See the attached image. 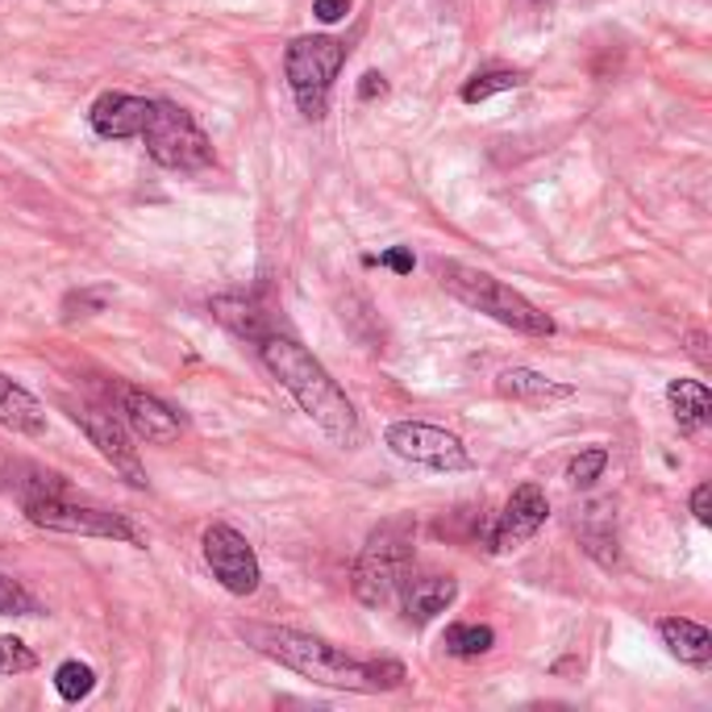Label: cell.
Masks as SVG:
<instances>
[{
    "mask_svg": "<svg viewBox=\"0 0 712 712\" xmlns=\"http://www.w3.org/2000/svg\"><path fill=\"white\" fill-rule=\"evenodd\" d=\"M384 442L392 450L396 458L404 463H417V467H429V471H467L471 467V454L467 446L450 433V429H438V425L425 422H392Z\"/></svg>",
    "mask_w": 712,
    "mask_h": 712,
    "instance_id": "obj_8",
    "label": "cell"
},
{
    "mask_svg": "<svg viewBox=\"0 0 712 712\" xmlns=\"http://www.w3.org/2000/svg\"><path fill=\"white\" fill-rule=\"evenodd\" d=\"M438 284H442L454 300H463L467 309L488 313L492 321H501V325L517 329V334H529V338H551L554 334V321L542 313L533 300H526L517 288H508L504 280L479 271V267L438 263Z\"/></svg>",
    "mask_w": 712,
    "mask_h": 712,
    "instance_id": "obj_3",
    "label": "cell"
},
{
    "mask_svg": "<svg viewBox=\"0 0 712 712\" xmlns=\"http://www.w3.org/2000/svg\"><path fill=\"white\" fill-rule=\"evenodd\" d=\"M396 600H400V612H404L409 625H429L438 612H446L458 600V580L454 575H413L409 571L400 592H396Z\"/></svg>",
    "mask_w": 712,
    "mask_h": 712,
    "instance_id": "obj_13",
    "label": "cell"
},
{
    "mask_svg": "<svg viewBox=\"0 0 712 712\" xmlns=\"http://www.w3.org/2000/svg\"><path fill=\"white\" fill-rule=\"evenodd\" d=\"M138 138L167 171H200L212 163V142L205 138V130L196 126V117L187 108L171 105V101H151V117Z\"/></svg>",
    "mask_w": 712,
    "mask_h": 712,
    "instance_id": "obj_5",
    "label": "cell"
},
{
    "mask_svg": "<svg viewBox=\"0 0 712 712\" xmlns=\"http://www.w3.org/2000/svg\"><path fill=\"white\" fill-rule=\"evenodd\" d=\"M22 508H26L29 526L38 529L79 533V538H108V542H126L133 551H146V538L121 513H105V508H92V504H72L63 496H29V501H22Z\"/></svg>",
    "mask_w": 712,
    "mask_h": 712,
    "instance_id": "obj_7",
    "label": "cell"
},
{
    "mask_svg": "<svg viewBox=\"0 0 712 712\" xmlns=\"http://www.w3.org/2000/svg\"><path fill=\"white\" fill-rule=\"evenodd\" d=\"M38 659L22 637H0V679H13V675H26L34 671Z\"/></svg>",
    "mask_w": 712,
    "mask_h": 712,
    "instance_id": "obj_25",
    "label": "cell"
},
{
    "mask_svg": "<svg viewBox=\"0 0 712 712\" xmlns=\"http://www.w3.org/2000/svg\"><path fill=\"white\" fill-rule=\"evenodd\" d=\"M34 612H38V600L29 596L22 583L9 580L0 571V617H34Z\"/></svg>",
    "mask_w": 712,
    "mask_h": 712,
    "instance_id": "obj_26",
    "label": "cell"
},
{
    "mask_svg": "<svg viewBox=\"0 0 712 712\" xmlns=\"http://www.w3.org/2000/svg\"><path fill=\"white\" fill-rule=\"evenodd\" d=\"M92 687H96V671L88 666V662H63L59 671H54V691L67 700V704H79V700H88L92 696Z\"/></svg>",
    "mask_w": 712,
    "mask_h": 712,
    "instance_id": "obj_22",
    "label": "cell"
},
{
    "mask_svg": "<svg viewBox=\"0 0 712 712\" xmlns=\"http://www.w3.org/2000/svg\"><path fill=\"white\" fill-rule=\"evenodd\" d=\"M659 637L679 662H687V666H709L712 633L704 625H696L687 617H666V621H659Z\"/></svg>",
    "mask_w": 712,
    "mask_h": 712,
    "instance_id": "obj_18",
    "label": "cell"
},
{
    "mask_svg": "<svg viewBox=\"0 0 712 712\" xmlns=\"http://www.w3.org/2000/svg\"><path fill=\"white\" fill-rule=\"evenodd\" d=\"M666 400H671V413L684 433H700L712 417V396L700 379H671L666 384Z\"/></svg>",
    "mask_w": 712,
    "mask_h": 712,
    "instance_id": "obj_19",
    "label": "cell"
},
{
    "mask_svg": "<svg viewBox=\"0 0 712 712\" xmlns=\"http://www.w3.org/2000/svg\"><path fill=\"white\" fill-rule=\"evenodd\" d=\"M259 354H263L267 371L280 379V388L300 404L305 417H313V425L325 438H334L338 446H354L359 442V413H354V404L346 400L338 379L321 367L305 346L296 338H284V334H267L259 342Z\"/></svg>",
    "mask_w": 712,
    "mask_h": 712,
    "instance_id": "obj_2",
    "label": "cell"
},
{
    "mask_svg": "<svg viewBox=\"0 0 712 712\" xmlns=\"http://www.w3.org/2000/svg\"><path fill=\"white\" fill-rule=\"evenodd\" d=\"M608 467V450L605 446H587L580 450L571 463H567V479L575 483V488H592Z\"/></svg>",
    "mask_w": 712,
    "mask_h": 712,
    "instance_id": "obj_24",
    "label": "cell"
},
{
    "mask_svg": "<svg viewBox=\"0 0 712 712\" xmlns=\"http://www.w3.org/2000/svg\"><path fill=\"white\" fill-rule=\"evenodd\" d=\"M546 517H551V501H546V492H542L538 483H521V488L508 496L501 521H496V529H492V551L496 554L521 551L529 538L546 526Z\"/></svg>",
    "mask_w": 712,
    "mask_h": 712,
    "instance_id": "obj_11",
    "label": "cell"
},
{
    "mask_svg": "<svg viewBox=\"0 0 712 712\" xmlns=\"http://www.w3.org/2000/svg\"><path fill=\"white\" fill-rule=\"evenodd\" d=\"M375 96H388V79L379 72H367L363 83H359V101H375Z\"/></svg>",
    "mask_w": 712,
    "mask_h": 712,
    "instance_id": "obj_32",
    "label": "cell"
},
{
    "mask_svg": "<svg viewBox=\"0 0 712 712\" xmlns=\"http://www.w3.org/2000/svg\"><path fill=\"white\" fill-rule=\"evenodd\" d=\"M200 551H205V562L217 575V583L230 596H255L259 592V580H263L259 554L234 526H209L200 538Z\"/></svg>",
    "mask_w": 712,
    "mask_h": 712,
    "instance_id": "obj_9",
    "label": "cell"
},
{
    "mask_svg": "<svg viewBox=\"0 0 712 712\" xmlns=\"http://www.w3.org/2000/svg\"><path fill=\"white\" fill-rule=\"evenodd\" d=\"M575 529H580L583 551L592 554L600 567H617V517H612V504L592 501L580 513Z\"/></svg>",
    "mask_w": 712,
    "mask_h": 712,
    "instance_id": "obj_16",
    "label": "cell"
},
{
    "mask_svg": "<svg viewBox=\"0 0 712 712\" xmlns=\"http://www.w3.org/2000/svg\"><path fill=\"white\" fill-rule=\"evenodd\" d=\"M121 413H126V425L133 429V438H142V442H151V446H171V442H180V433H184L180 417H176L158 396L142 392V388H126V392H121Z\"/></svg>",
    "mask_w": 712,
    "mask_h": 712,
    "instance_id": "obj_12",
    "label": "cell"
},
{
    "mask_svg": "<svg viewBox=\"0 0 712 712\" xmlns=\"http://www.w3.org/2000/svg\"><path fill=\"white\" fill-rule=\"evenodd\" d=\"M346 63V47L338 38H296L288 47V59H284V72H288L292 96L300 113L309 121H321L325 117V105H329V88H334V76L342 72Z\"/></svg>",
    "mask_w": 712,
    "mask_h": 712,
    "instance_id": "obj_6",
    "label": "cell"
},
{
    "mask_svg": "<svg viewBox=\"0 0 712 712\" xmlns=\"http://www.w3.org/2000/svg\"><path fill=\"white\" fill-rule=\"evenodd\" d=\"M313 13L325 26H334V22H342L346 13H350V0H313Z\"/></svg>",
    "mask_w": 712,
    "mask_h": 712,
    "instance_id": "obj_30",
    "label": "cell"
},
{
    "mask_svg": "<svg viewBox=\"0 0 712 712\" xmlns=\"http://www.w3.org/2000/svg\"><path fill=\"white\" fill-rule=\"evenodd\" d=\"M413 571V529L392 521V526H379L367 538V546L354 562V600L367 608H379L396 600L404 575Z\"/></svg>",
    "mask_w": 712,
    "mask_h": 712,
    "instance_id": "obj_4",
    "label": "cell"
},
{
    "mask_svg": "<svg viewBox=\"0 0 712 712\" xmlns=\"http://www.w3.org/2000/svg\"><path fill=\"white\" fill-rule=\"evenodd\" d=\"M442 646H446V655H454V659H479V655H488L496 646V633L488 630V625H450Z\"/></svg>",
    "mask_w": 712,
    "mask_h": 712,
    "instance_id": "obj_21",
    "label": "cell"
},
{
    "mask_svg": "<svg viewBox=\"0 0 712 712\" xmlns=\"http://www.w3.org/2000/svg\"><path fill=\"white\" fill-rule=\"evenodd\" d=\"M242 637L263 655V659L288 666L296 675L313 679L321 687H338V691H396L404 684V662L396 659H354L338 646L321 642L313 633L288 630V625H242Z\"/></svg>",
    "mask_w": 712,
    "mask_h": 712,
    "instance_id": "obj_1",
    "label": "cell"
},
{
    "mask_svg": "<svg viewBox=\"0 0 712 712\" xmlns=\"http://www.w3.org/2000/svg\"><path fill=\"white\" fill-rule=\"evenodd\" d=\"M146 117H151V101L130 96V92H105L92 105V113H88L92 130L101 138H138L142 126H146Z\"/></svg>",
    "mask_w": 712,
    "mask_h": 712,
    "instance_id": "obj_14",
    "label": "cell"
},
{
    "mask_svg": "<svg viewBox=\"0 0 712 712\" xmlns=\"http://www.w3.org/2000/svg\"><path fill=\"white\" fill-rule=\"evenodd\" d=\"M526 76L521 72H483V76H475L463 83V101L467 105H479V101H488V96H496V92H513V88H521Z\"/></svg>",
    "mask_w": 712,
    "mask_h": 712,
    "instance_id": "obj_23",
    "label": "cell"
},
{
    "mask_svg": "<svg viewBox=\"0 0 712 712\" xmlns=\"http://www.w3.org/2000/svg\"><path fill=\"white\" fill-rule=\"evenodd\" d=\"M687 354L700 363V371H709L712 367V359H709V338H704V329H691L687 334Z\"/></svg>",
    "mask_w": 712,
    "mask_h": 712,
    "instance_id": "obj_31",
    "label": "cell"
},
{
    "mask_svg": "<svg viewBox=\"0 0 712 712\" xmlns=\"http://www.w3.org/2000/svg\"><path fill=\"white\" fill-rule=\"evenodd\" d=\"M367 263H384V267H392V271H400V275H409V271H413V255H409L404 246H392V250H388V255H379V259L367 255Z\"/></svg>",
    "mask_w": 712,
    "mask_h": 712,
    "instance_id": "obj_29",
    "label": "cell"
},
{
    "mask_svg": "<svg viewBox=\"0 0 712 712\" xmlns=\"http://www.w3.org/2000/svg\"><path fill=\"white\" fill-rule=\"evenodd\" d=\"M76 425L88 433V442L101 450V458H105L113 471L121 475L130 488H146L151 479L142 471V458H138V446H130V433H126V425L117 422L113 413L105 409H92V404H76Z\"/></svg>",
    "mask_w": 712,
    "mask_h": 712,
    "instance_id": "obj_10",
    "label": "cell"
},
{
    "mask_svg": "<svg viewBox=\"0 0 712 712\" xmlns=\"http://www.w3.org/2000/svg\"><path fill=\"white\" fill-rule=\"evenodd\" d=\"M212 313L221 325H230L237 338H250V342H263L267 334V313H259L250 300H237V296H217L212 300Z\"/></svg>",
    "mask_w": 712,
    "mask_h": 712,
    "instance_id": "obj_20",
    "label": "cell"
},
{
    "mask_svg": "<svg viewBox=\"0 0 712 712\" xmlns=\"http://www.w3.org/2000/svg\"><path fill=\"white\" fill-rule=\"evenodd\" d=\"M0 425L22 433V438H42L47 433V409L22 384H13L9 375H0Z\"/></svg>",
    "mask_w": 712,
    "mask_h": 712,
    "instance_id": "obj_15",
    "label": "cell"
},
{
    "mask_svg": "<svg viewBox=\"0 0 712 712\" xmlns=\"http://www.w3.org/2000/svg\"><path fill=\"white\" fill-rule=\"evenodd\" d=\"M496 392L508 396V400H521V404H554V400H571L575 388L571 384H558V379L542 375V371L513 367L496 379Z\"/></svg>",
    "mask_w": 712,
    "mask_h": 712,
    "instance_id": "obj_17",
    "label": "cell"
},
{
    "mask_svg": "<svg viewBox=\"0 0 712 712\" xmlns=\"http://www.w3.org/2000/svg\"><path fill=\"white\" fill-rule=\"evenodd\" d=\"M691 513H696L700 526H712V483H696V492H691Z\"/></svg>",
    "mask_w": 712,
    "mask_h": 712,
    "instance_id": "obj_28",
    "label": "cell"
},
{
    "mask_svg": "<svg viewBox=\"0 0 712 712\" xmlns=\"http://www.w3.org/2000/svg\"><path fill=\"white\" fill-rule=\"evenodd\" d=\"M108 305V288H83V292H72L67 300H63V321H79V316H96L105 313Z\"/></svg>",
    "mask_w": 712,
    "mask_h": 712,
    "instance_id": "obj_27",
    "label": "cell"
}]
</instances>
